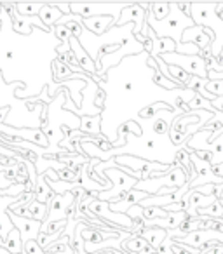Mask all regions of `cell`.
Here are the masks:
<instances>
[{"label":"cell","instance_id":"6da1fadb","mask_svg":"<svg viewBox=\"0 0 223 254\" xmlns=\"http://www.w3.org/2000/svg\"><path fill=\"white\" fill-rule=\"evenodd\" d=\"M155 60L143 51L124 58L105 78H92L103 91L101 136L112 146L117 141L119 127L128 122L138 124L140 115L157 103H164L174 112L190 113L187 105L194 99V89H162L155 84Z\"/></svg>","mask_w":223,"mask_h":254},{"label":"cell","instance_id":"7a4b0ae2","mask_svg":"<svg viewBox=\"0 0 223 254\" xmlns=\"http://www.w3.org/2000/svg\"><path fill=\"white\" fill-rule=\"evenodd\" d=\"M0 73L4 82L25 85L16 89L14 96L18 99H33L44 89L54 99L58 89L53 78V64L60 60L58 47L61 46L54 32L33 28L30 35H19L12 28L7 11H0Z\"/></svg>","mask_w":223,"mask_h":254},{"label":"cell","instance_id":"3957f363","mask_svg":"<svg viewBox=\"0 0 223 254\" xmlns=\"http://www.w3.org/2000/svg\"><path fill=\"white\" fill-rule=\"evenodd\" d=\"M181 115H187V113L166 108L155 112L149 119H140L138 126L142 129V134L135 136L131 132H128L124 146H121V148L112 146L106 153L112 159L119 155H131L147 160V162L162 164V166H176L178 155L187 146L173 145L169 139V132L171 127H173V122Z\"/></svg>","mask_w":223,"mask_h":254},{"label":"cell","instance_id":"277c9868","mask_svg":"<svg viewBox=\"0 0 223 254\" xmlns=\"http://www.w3.org/2000/svg\"><path fill=\"white\" fill-rule=\"evenodd\" d=\"M25 87L23 84H5L0 73V108H9V115L5 119V126L14 129H42L46 122L47 105L37 103L30 106L26 99H18L14 96L16 89Z\"/></svg>","mask_w":223,"mask_h":254},{"label":"cell","instance_id":"5b68a950","mask_svg":"<svg viewBox=\"0 0 223 254\" xmlns=\"http://www.w3.org/2000/svg\"><path fill=\"white\" fill-rule=\"evenodd\" d=\"M77 40L80 42L82 49L87 53V56L91 58L92 63L96 64V71L99 68V56L108 47L126 46V47H135V49H145V46L136 40L135 25L133 23H128L124 26H112L103 35H94V33L82 28L80 37Z\"/></svg>","mask_w":223,"mask_h":254},{"label":"cell","instance_id":"8992f818","mask_svg":"<svg viewBox=\"0 0 223 254\" xmlns=\"http://www.w3.org/2000/svg\"><path fill=\"white\" fill-rule=\"evenodd\" d=\"M147 25L153 30L157 39H171L176 46L181 44V35L185 30L195 26L190 16L180 11L178 4H169V14L160 21L153 19V16L147 12Z\"/></svg>","mask_w":223,"mask_h":254},{"label":"cell","instance_id":"52a82bcc","mask_svg":"<svg viewBox=\"0 0 223 254\" xmlns=\"http://www.w3.org/2000/svg\"><path fill=\"white\" fill-rule=\"evenodd\" d=\"M197 173L194 174H187L185 169L181 166H174V169H171L169 173H152L149 180L138 181L135 187V190L145 191L149 197L157 195L162 188H181L185 187L187 181H194Z\"/></svg>","mask_w":223,"mask_h":254},{"label":"cell","instance_id":"ba28073f","mask_svg":"<svg viewBox=\"0 0 223 254\" xmlns=\"http://www.w3.org/2000/svg\"><path fill=\"white\" fill-rule=\"evenodd\" d=\"M87 211L91 212L94 218L101 219V221H105L106 225L112 228V225L115 226V228H122L126 230V232H131L135 230L136 223L138 221H133L131 218H129L128 214H121V212H112L108 207V202H101L98 200V198H94V200L91 202V204L87 205Z\"/></svg>","mask_w":223,"mask_h":254},{"label":"cell","instance_id":"9c48e42d","mask_svg":"<svg viewBox=\"0 0 223 254\" xmlns=\"http://www.w3.org/2000/svg\"><path fill=\"white\" fill-rule=\"evenodd\" d=\"M129 4H98V2H85V4H70V12L80 18H98V16H110L119 21L121 12ZM117 25V23H115Z\"/></svg>","mask_w":223,"mask_h":254},{"label":"cell","instance_id":"30bf717a","mask_svg":"<svg viewBox=\"0 0 223 254\" xmlns=\"http://www.w3.org/2000/svg\"><path fill=\"white\" fill-rule=\"evenodd\" d=\"M160 60L169 66H178L190 77L208 78V68H206V60L201 56H181L178 53L162 54Z\"/></svg>","mask_w":223,"mask_h":254},{"label":"cell","instance_id":"8fae6325","mask_svg":"<svg viewBox=\"0 0 223 254\" xmlns=\"http://www.w3.org/2000/svg\"><path fill=\"white\" fill-rule=\"evenodd\" d=\"M75 191H68L65 195H54L47 204V218L42 225H54V223L67 221L70 216V209L75 204Z\"/></svg>","mask_w":223,"mask_h":254},{"label":"cell","instance_id":"7c38bea8","mask_svg":"<svg viewBox=\"0 0 223 254\" xmlns=\"http://www.w3.org/2000/svg\"><path fill=\"white\" fill-rule=\"evenodd\" d=\"M128 23L135 25V37L140 44H145L147 39L142 37V30L147 23V4H129L124 11L121 12V18H119L117 25L115 26H124Z\"/></svg>","mask_w":223,"mask_h":254},{"label":"cell","instance_id":"4fadbf2b","mask_svg":"<svg viewBox=\"0 0 223 254\" xmlns=\"http://www.w3.org/2000/svg\"><path fill=\"white\" fill-rule=\"evenodd\" d=\"M190 164L195 169V173H197L195 180L190 183L192 190H195V188H199V187H204V185H222L223 183V178L216 176L211 164H209L208 160L199 159L195 152H190Z\"/></svg>","mask_w":223,"mask_h":254},{"label":"cell","instance_id":"5bb4252c","mask_svg":"<svg viewBox=\"0 0 223 254\" xmlns=\"http://www.w3.org/2000/svg\"><path fill=\"white\" fill-rule=\"evenodd\" d=\"M9 218H11L12 225H14V228L19 232V235H21V242H28V240H37L40 235V226H42V223L40 221H35V219H28V218H21V216L14 214V212L7 211Z\"/></svg>","mask_w":223,"mask_h":254},{"label":"cell","instance_id":"9a60e30c","mask_svg":"<svg viewBox=\"0 0 223 254\" xmlns=\"http://www.w3.org/2000/svg\"><path fill=\"white\" fill-rule=\"evenodd\" d=\"M213 33L202 26H192L187 28L181 35V44H195L201 49V53H211Z\"/></svg>","mask_w":223,"mask_h":254},{"label":"cell","instance_id":"2e32d148","mask_svg":"<svg viewBox=\"0 0 223 254\" xmlns=\"http://www.w3.org/2000/svg\"><path fill=\"white\" fill-rule=\"evenodd\" d=\"M147 197H149V195H147L145 191L131 190V191H128V193L122 195L119 200L108 202V207H110V211H112V212H121V214H126L129 209L135 207V205H138L140 202L145 200Z\"/></svg>","mask_w":223,"mask_h":254},{"label":"cell","instance_id":"e0dca14e","mask_svg":"<svg viewBox=\"0 0 223 254\" xmlns=\"http://www.w3.org/2000/svg\"><path fill=\"white\" fill-rule=\"evenodd\" d=\"M21 197H2V195H0V239L2 240L7 239L9 233L14 230V225H12L7 211H9V207H11V205Z\"/></svg>","mask_w":223,"mask_h":254},{"label":"cell","instance_id":"ac0fdd59","mask_svg":"<svg viewBox=\"0 0 223 254\" xmlns=\"http://www.w3.org/2000/svg\"><path fill=\"white\" fill-rule=\"evenodd\" d=\"M68 42H70V49H72V53H74L75 60H77L78 66H80L82 70H84V73H87L89 77H94L96 75V64L91 61V58L87 56V53L82 49L80 42H78L75 37H70Z\"/></svg>","mask_w":223,"mask_h":254},{"label":"cell","instance_id":"d6986e66","mask_svg":"<svg viewBox=\"0 0 223 254\" xmlns=\"http://www.w3.org/2000/svg\"><path fill=\"white\" fill-rule=\"evenodd\" d=\"M115 19L110 16H98V18H82V26L94 35H103L108 28L115 26Z\"/></svg>","mask_w":223,"mask_h":254},{"label":"cell","instance_id":"ffe728a7","mask_svg":"<svg viewBox=\"0 0 223 254\" xmlns=\"http://www.w3.org/2000/svg\"><path fill=\"white\" fill-rule=\"evenodd\" d=\"M195 152H208L211 155V166L218 167L223 164V134L220 138H216L215 141L206 143V145H201Z\"/></svg>","mask_w":223,"mask_h":254},{"label":"cell","instance_id":"44dd1931","mask_svg":"<svg viewBox=\"0 0 223 254\" xmlns=\"http://www.w3.org/2000/svg\"><path fill=\"white\" fill-rule=\"evenodd\" d=\"M80 132L91 136L94 139H105L101 136V115L96 117H80Z\"/></svg>","mask_w":223,"mask_h":254},{"label":"cell","instance_id":"7402d4cb","mask_svg":"<svg viewBox=\"0 0 223 254\" xmlns=\"http://www.w3.org/2000/svg\"><path fill=\"white\" fill-rule=\"evenodd\" d=\"M143 240L152 247L153 251H157L160 246H162L164 239L167 237V230L162 228H143V232L140 233Z\"/></svg>","mask_w":223,"mask_h":254},{"label":"cell","instance_id":"603a6c76","mask_svg":"<svg viewBox=\"0 0 223 254\" xmlns=\"http://www.w3.org/2000/svg\"><path fill=\"white\" fill-rule=\"evenodd\" d=\"M61 18H63V14H61V11L54 4H46L42 7V11L39 12V19L49 30L53 28V26H56Z\"/></svg>","mask_w":223,"mask_h":254},{"label":"cell","instance_id":"cb8c5ba5","mask_svg":"<svg viewBox=\"0 0 223 254\" xmlns=\"http://www.w3.org/2000/svg\"><path fill=\"white\" fill-rule=\"evenodd\" d=\"M33 193H35V200L37 202H40V204H46V205L49 204L51 198L54 197V191L47 187L46 176H44V174L37 176V183H35V187H33Z\"/></svg>","mask_w":223,"mask_h":254},{"label":"cell","instance_id":"d4e9b609","mask_svg":"<svg viewBox=\"0 0 223 254\" xmlns=\"http://www.w3.org/2000/svg\"><path fill=\"white\" fill-rule=\"evenodd\" d=\"M4 247L9 251L11 254H23V242H21V235H19L18 230H12L7 235V239L4 240Z\"/></svg>","mask_w":223,"mask_h":254},{"label":"cell","instance_id":"484cf974","mask_svg":"<svg viewBox=\"0 0 223 254\" xmlns=\"http://www.w3.org/2000/svg\"><path fill=\"white\" fill-rule=\"evenodd\" d=\"M147 12L153 16V19L160 21L169 14V4L167 2H155V4H147Z\"/></svg>","mask_w":223,"mask_h":254},{"label":"cell","instance_id":"4316f807","mask_svg":"<svg viewBox=\"0 0 223 254\" xmlns=\"http://www.w3.org/2000/svg\"><path fill=\"white\" fill-rule=\"evenodd\" d=\"M28 211H30V214H32V219L40 221V223L46 221V218H47V205L46 204H40V202L33 200L32 204L28 205Z\"/></svg>","mask_w":223,"mask_h":254},{"label":"cell","instance_id":"83f0119b","mask_svg":"<svg viewBox=\"0 0 223 254\" xmlns=\"http://www.w3.org/2000/svg\"><path fill=\"white\" fill-rule=\"evenodd\" d=\"M46 4H16V11L19 16H26V18H32V16H39V12L42 11V7Z\"/></svg>","mask_w":223,"mask_h":254},{"label":"cell","instance_id":"f1b7e54d","mask_svg":"<svg viewBox=\"0 0 223 254\" xmlns=\"http://www.w3.org/2000/svg\"><path fill=\"white\" fill-rule=\"evenodd\" d=\"M204 89L209 92V94L215 96V98H222L223 96V82L222 80H209L208 78Z\"/></svg>","mask_w":223,"mask_h":254},{"label":"cell","instance_id":"f546056e","mask_svg":"<svg viewBox=\"0 0 223 254\" xmlns=\"http://www.w3.org/2000/svg\"><path fill=\"white\" fill-rule=\"evenodd\" d=\"M23 253H26V254H46L42 247L37 244V240H28V242L23 244Z\"/></svg>","mask_w":223,"mask_h":254},{"label":"cell","instance_id":"4dcf8cb0","mask_svg":"<svg viewBox=\"0 0 223 254\" xmlns=\"http://www.w3.org/2000/svg\"><path fill=\"white\" fill-rule=\"evenodd\" d=\"M215 187L216 185H204V187L195 188V191H197V193H202V195H215Z\"/></svg>","mask_w":223,"mask_h":254},{"label":"cell","instance_id":"1f68e13d","mask_svg":"<svg viewBox=\"0 0 223 254\" xmlns=\"http://www.w3.org/2000/svg\"><path fill=\"white\" fill-rule=\"evenodd\" d=\"M208 78L209 80H222L223 82V71H208Z\"/></svg>","mask_w":223,"mask_h":254},{"label":"cell","instance_id":"d6a6232c","mask_svg":"<svg viewBox=\"0 0 223 254\" xmlns=\"http://www.w3.org/2000/svg\"><path fill=\"white\" fill-rule=\"evenodd\" d=\"M222 112H223V106H222ZM222 134H223V126L220 127L218 131H215V132H213V134H211V139H209V143H211V141H215V139H216V138H220V136H222Z\"/></svg>","mask_w":223,"mask_h":254},{"label":"cell","instance_id":"836d02e7","mask_svg":"<svg viewBox=\"0 0 223 254\" xmlns=\"http://www.w3.org/2000/svg\"><path fill=\"white\" fill-rule=\"evenodd\" d=\"M0 254H11V253H9V251L5 249L4 246H0Z\"/></svg>","mask_w":223,"mask_h":254},{"label":"cell","instance_id":"e575fe53","mask_svg":"<svg viewBox=\"0 0 223 254\" xmlns=\"http://www.w3.org/2000/svg\"><path fill=\"white\" fill-rule=\"evenodd\" d=\"M218 14L223 18V4H218Z\"/></svg>","mask_w":223,"mask_h":254},{"label":"cell","instance_id":"d590c367","mask_svg":"<svg viewBox=\"0 0 223 254\" xmlns=\"http://www.w3.org/2000/svg\"><path fill=\"white\" fill-rule=\"evenodd\" d=\"M173 253H174V254H180V249H178L176 246H173Z\"/></svg>","mask_w":223,"mask_h":254},{"label":"cell","instance_id":"8d00e7d4","mask_svg":"<svg viewBox=\"0 0 223 254\" xmlns=\"http://www.w3.org/2000/svg\"><path fill=\"white\" fill-rule=\"evenodd\" d=\"M0 11H2V4H0Z\"/></svg>","mask_w":223,"mask_h":254}]
</instances>
